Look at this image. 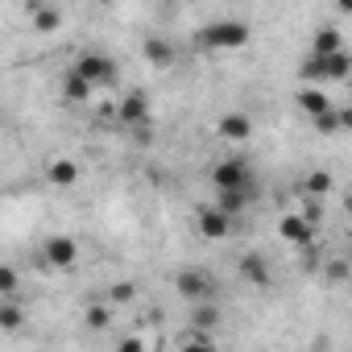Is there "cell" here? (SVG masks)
Here are the masks:
<instances>
[{
  "instance_id": "obj_1",
  "label": "cell",
  "mask_w": 352,
  "mask_h": 352,
  "mask_svg": "<svg viewBox=\"0 0 352 352\" xmlns=\"http://www.w3.org/2000/svg\"><path fill=\"white\" fill-rule=\"evenodd\" d=\"M249 42H253V30L236 17H220V21H208L199 30V46L212 54H232V50H245Z\"/></svg>"
},
{
  "instance_id": "obj_2",
  "label": "cell",
  "mask_w": 352,
  "mask_h": 352,
  "mask_svg": "<svg viewBox=\"0 0 352 352\" xmlns=\"http://www.w3.org/2000/svg\"><path fill=\"white\" fill-rule=\"evenodd\" d=\"M71 71H75V75H83L91 87H108V83H116V75H120V71H116V63H112L104 50H87V54H79Z\"/></svg>"
},
{
  "instance_id": "obj_3",
  "label": "cell",
  "mask_w": 352,
  "mask_h": 352,
  "mask_svg": "<svg viewBox=\"0 0 352 352\" xmlns=\"http://www.w3.org/2000/svg\"><path fill=\"white\" fill-rule=\"evenodd\" d=\"M212 187H216V191H241V187H257V179H253L249 162L224 157V162L212 166Z\"/></svg>"
},
{
  "instance_id": "obj_4",
  "label": "cell",
  "mask_w": 352,
  "mask_h": 352,
  "mask_svg": "<svg viewBox=\"0 0 352 352\" xmlns=\"http://www.w3.org/2000/svg\"><path fill=\"white\" fill-rule=\"evenodd\" d=\"M174 286H179V294L187 302H204V298H216V278L208 270H183L179 278H174Z\"/></svg>"
},
{
  "instance_id": "obj_5",
  "label": "cell",
  "mask_w": 352,
  "mask_h": 352,
  "mask_svg": "<svg viewBox=\"0 0 352 352\" xmlns=\"http://www.w3.org/2000/svg\"><path fill=\"white\" fill-rule=\"evenodd\" d=\"M116 120L124 129H145V124H153V108H149V100L141 91H129L120 100V108H116Z\"/></svg>"
},
{
  "instance_id": "obj_6",
  "label": "cell",
  "mask_w": 352,
  "mask_h": 352,
  "mask_svg": "<svg viewBox=\"0 0 352 352\" xmlns=\"http://www.w3.org/2000/svg\"><path fill=\"white\" fill-rule=\"evenodd\" d=\"M236 274H241L249 286H257V290H270V286H274V270H270V261H265L261 253H245V257L236 261Z\"/></svg>"
},
{
  "instance_id": "obj_7",
  "label": "cell",
  "mask_w": 352,
  "mask_h": 352,
  "mask_svg": "<svg viewBox=\"0 0 352 352\" xmlns=\"http://www.w3.org/2000/svg\"><path fill=\"white\" fill-rule=\"evenodd\" d=\"M195 224H199V236H204V241H228V236H232V216H224L216 204L204 208Z\"/></svg>"
},
{
  "instance_id": "obj_8",
  "label": "cell",
  "mask_w": 352,
  "mask_h": 352,
  "mask_svg": "<svg viewBox=\"0 0 352 352\" xmlns=\"http://www.w3.org/2000/svg\"><path fill=\"white\" fill-rule=\"evenodd\" d=\"M42 257H46L54 270H71V265L79 261V245H75V236H50V241L42 245Z\"/></svg>"
},
{
  "instance_id": "obj_9",
  "label": "cell",
  "mask_w": 352,
  "mask_h": 352,
  "mask_svg": "<svg viewBox=\"0 0 352 352\" xmlns=\"http://www.w3.org/2000/svg\"><path fill=\"white\" fill-rule=\"evenodd\" d=\"M216 133H220L224 141L241 145V141H249V137H253V120H249L245 112H224V116L216 120Z\"/></svg>"
},
{
  "instance_id": "obj_10",
  "label": "cell",
  "mask_w": 352,
  "mask_h": 352,
  "mask_svg": "<svg viewBox=\"0 0 352 352\" xmlns=\"http://www.w3.org/2000/svg\"><path fill=\"white\" fill-rule=\"evenodd\" d=\"M253 199H257V187H241V191H216V208H220L224 216H232V220H236V216H241V212H245Z\"/></svg>"
},
{
  "instance_id": "obj_11",
  "label": "cell",
  "mask_w": 352,
  "mask_h": 352,
  "mask_svg": "<svg viewBox=\"0 0 352 352\" xmlns=\"http://www.w3.org/2000/svg\"><path fill=\"white\" fill-rule=\"evenodd\" d=\"M278 236H282L286 245H311V236H315V224H311L307 216H286V220L278 224Z\"/></svg>"
},
{
  "instance_id": "obj_12",
  "label": "cell",
  "mask_w": 352,
  "mask_h": 352,
  "mask_svg": "<svg viewBox=\"0 0 352 352\" xmlns=\"http://www.w3.org/2000/svg\"><path fill=\"white\" fill-rule=\"evenodd\" d=\"M46 179H50L54 187H63V191H67V187H75V183H79V166H75L71 157H54V162L46 166Z\"/></svg>"
},
{
  "instance_id": "obj_13",
  "label": "cell",
  "mask_w": 352,
  "mask_h": 352,
  "mask_svg": "<svg viewBox=\"0 0 352 352\" xmlns=\"http://www.w3.org/2000/svg\"><path fill=\"white\" fill-rule=\"evenodd\" d=\"M141 54H145L149 67H174V46L166 38H145L141 42Z\"/></svg>"
},
{
  "instance_id": "obj_14",
  "label": "cell",
  "mask_w": 352,
  "mask_h": 352,
  "mask_svg": "<svg viewBox=\"0 0 352 352\" xmlns=\"http://www.w3.org/2000/svg\"><path fill=\"white\" fill-rule=\"evenodd\" d=\"M298 108H302V112L315 120L319 112H327V108H331V100H327V91H323L319 83H307V87L298 91Z\"/></svg>"
},
{
  "instance_id": "obj_15",
  "label": "cell",
  "mask_w": 352,
  "mask_h": 352,
  "mask_svg": "<svg viewBox=\"0 0 352 352\" xmlns=\"http://www.w3.org/2000/svg\"><path fill=\"white\" fill-rule=\"evenodd\" d=\"M30 13H34V30L38 34H54L63 25V13L54 5H38V0H30Z\"/></svg>"
},
{
  "instance_id": "obj_16",
  "label": "cell",
  "mask_w": 352,
  "mask_h": 352,
  "mask_svg": "<svg viewBox=\"0 0 352 352\" xmlns=\"http://www.w3.org/2000/svg\"><path fill=\"white\" fill-rule=\"evenodd\" d=\"M323 71H327V83H344V79H348V71H352V54H348V50L323 54Z\"/></svg>"
},
{
  "instance_id": "obj_17",
  "label": "cell",
  "mask_w": 352,
  "mask_h": 352,
  "mask_svg": "<svg viewBox=\"0 0 352 352\" xmlns=\"http://www.w3.org/2000/svg\"><path fill=\"white\" fill-rule=\"evenodd\" d=\"M336 50H344V38H340V30H331V25L315 30V38H311V54H336Z\"/></svg>"
},
{
  "instance_id": "obj_18",
  "label": "cell",
  "mask_w": 352,
  "mask_h": 352,
  "mask_svg": "<svg viewBox=\"0 0 352 352\" xmlns=\"http://www.w3.org/2000/svg\"><path fill=\"white\" fill-rule=\"evenodd\" d=\"M220 323V307H216V298H204V302H195V311H191V327H199V331H212Z\"/></svg>"
},
{
  "instance_id": "obj_19",
  "label": "cell",
  "mask_w": 352,
  "mask_h": 352,
  "mask_svg": "<svg viewBox=\"0 0 352 352\" xmlns=\"http://www.w3.org/2000/svg\"><path fill=\"white\" fill-rule=\"evenodd\" d=\"M91 91H96V87H91L83 75H75V71H67V75H63V96H67L71 104H83Z\"/></svg>"
},
{
  "instance_id": "obj_20",
  "label": "cell",
  "mask_w": 352,
  "mask_h": 352,
  "mask_svg": "<svg viewBox=\"0 0 352 352\" xmlns=\"http://www.w3.org/2000/svg\"><path fill=\"white\" fill-rule=\"evenodd\" d=\"M25 323V307L17 302V298H5V302H0V327H5V331H17Z\"/></svg>"
},
{
  "instance_id": "obj_21",
  "label": "cell",
  "mask_w": 352,
  "mask_h": 352,
  "mask_svg": "<svg viewBox=\"0 0 352 352\" xmlns=\"http://www.w3.org/2000/svg\"><path fill=\"white\" fill-rule=\"evenodd\" d=\"M21 294V274L13 265H0V298H17Z\"/></svg>"
},
{
  "instance_id": "obj_22",
  "label": "cell",
  "mask_w": 352,
  "mask_h": 352,
  "mask_svg": "<svg viewBox=\"0 0 352 352\" xmlns=\"http://www.w3.org/2000/svg\"><path fill=\"white\" fill-rule=\"evenodd\" d=\"M302 191H307V195H327V191H331V174H327V170H311L307 179H302Z\"/></svg>"
},
{
  "instance_id": "obj_23",
  "label": "cell",
  "mask_w": 352,
  "mask_h": 352,
  "mask_svg": "<svg viewBox=\"0 0 352 352\" xmlns=\"http://www.w3.org/2000/svg\"><path fill=\"white\" fill-rule=\"evenodd\" d=\"M344 124H348V112H336V108H327V112L315 116V129H319V133H336V129H344Z\"/></svg>"
},
{
  "instance_id": "obj_24",
  "label": "cell",
  "mask_w": 352,
  "mask_h": 352,
  "mask_svg": "<svg viewBox=\"0 0 352 352\" xmlns=\"http://www.w3.org/2000/svg\"><path fill=\"white\" fill-rule=\"evenodd\" d=\"M108 323H112V311H108L104 302H91V307H87V327H96V331H104Z\"/></svg>"
},
{
  "instance_id": "obj_25",
  "label": "cell",
  "mask_w": 352,
  "mask_h": 352,
  "mask_svg": "<svg viewBox=\"0 0 352 352\" xmlns=\"http://www.w3.org/2000/svg\"><path fill=\"white\" fill-rule=\"evenodd\" d=\"M133 294H137L133 282H116V286L108 290V302H133Z\"/></svg>"
},
{
  "instance_id": "obj_26",
  "label": "cell",
  "mask_w": 352,
  "mask_h": 352,
  "mask_svg": "<svg viewBox=\"0 0 352 352\" xmlns=\"http://www.w3.org/2000/svg\"><path fill=\"white\" fill-rule=\"evenodd\" d=\"M336 5H340V13H348V9H352V0H336Z\"/></svg>"
},
{
  "instance_id": "obj_27",
  "label": "cell",
  "mask_w": 352,
  "mask_h": 352,
  "mask_svg": "<svg viewBox=\"0 0 352 352\" xmlns=\"http://www.w3.org/2000/svg\"><path fill=\"white\" fill-rule=\"evenodd\" d=\"M100 5H116V0H100Z\"/></svg>"
}]
</instances>
